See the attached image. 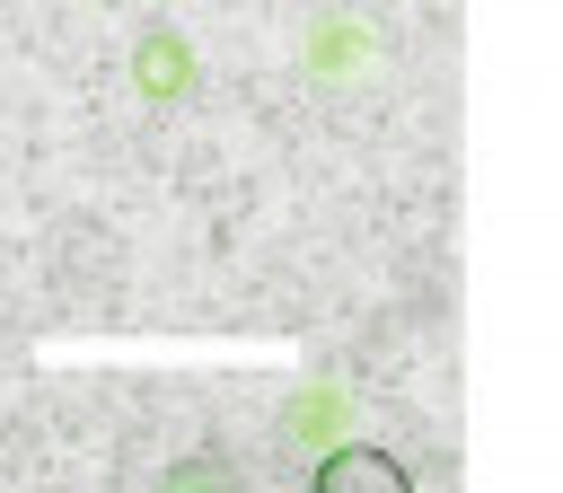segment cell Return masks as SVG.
Here are the masks:
<instances>
[{
    "mask_svg": "<svg viewBox=\"0 0 563 493\" xmlns=\"http://www.w3.org/2000/svg\"><path fill=\"white\" fill-rule=\"evenodd\" d=\"M308 484H317V493H413L405 458H387V449H369V440H343V449H325Z\"/></svg>",
    "mask_w": 563,
    "mask_h": 493,
    "instance_id": "cell-1",
    "label": "cell"
},
{
    "mask_svg": "<svg viewBox=\"0 0 563 493\" xmlns=\"http://www.w3.org/2000/svg\"><path fill=\"white\" fill-rule=\"evenodd\" d=\"M141 79H150V88H185V53H176V44L158 35V44L141 53Z\"/></svg>",
    "mask_w": 563,
    "mask_h": 493,
    "instance_id": "cell-2",
    "label": "cell"
}]
</instances>
